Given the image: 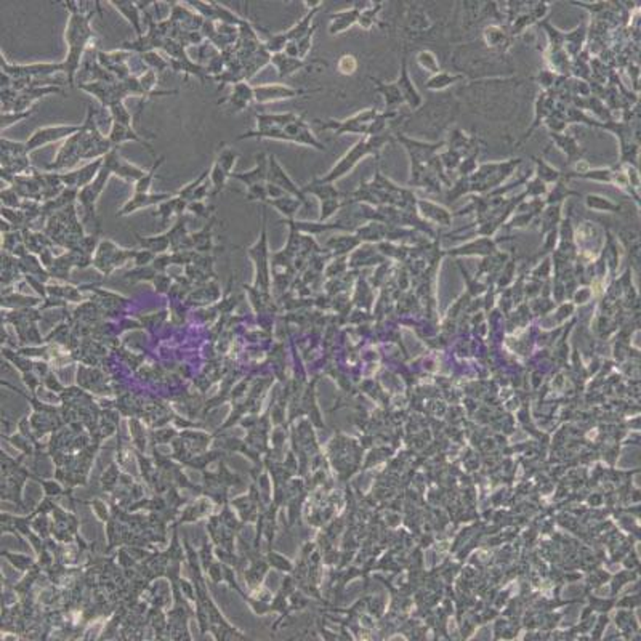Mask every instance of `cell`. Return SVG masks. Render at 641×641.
I'll return each mask as SVG.
<instances>
[{
	"instance_id": "1",
	"label": "cell",
	"mask_w": 641,
	"mask_h": 641,
	"mask_svg": "<svg viewBox=\"0 0 641 641\" xmlns=\"http://www.w3.org/2000/svg\"><path fill=\"white\" fill-rule=\"evenodd\" d=\"M90 18L88 14H82L77 10H71L68 28H66V42H68V58L64 61V69L68 72L69 82L72 83L74 74H76L79 63H81L83 50L87 48L88 42L92 39Z\"/></svg>"
},
{
	"instance_id": "2",
	"label": "cell",
	"mask_w": 641,
	"mask_h": 641,
	"mask_svg": "<svg viewBox=\"0 0 641 641\" xmlns=\"http://www.w3.org/2000/svg\"><path fill=\"white\" fill-rule=\"evenodd\" d=\"M83 127L82 126H53V127H43L39 128L37 132H34L29 140L26 141V148L28 151H34V149L42 148L48 145V143H55L59 140H64V138H71L72 135H76L77 132H81Z\"/></svg>"
},
{
	"instance_id": "3",
	"label": "cell",
	"mask_w": 641,
	"mask_h": 641,
	"mask_svg": "<svg viewBox=\"0 0 641 641\" xmlns=\"http://www.w3.org/2000/svg\"><path fill=\"white\" fill-rule=\"evenodd\" d=\"M3 74L7 76L17 77V79H28V77H42V76H50V74L58 72V71H66L64 69V63L61 64H50V63H39V64H14V66H10V64L5 61L3 58Z\"/></svg>"
},
{
	"instance_id": "4",
	"label": "cell",
	"mask_w": 641,
	"mask_h": 641,
	"mask_svg": "<svg viewBox=\"0 0 641 641\" xmlns=\"http://www.w3.org/2000/svg\"><path fill=\"white\" fill-rule=\"evenodd\" d=\"M104 159V166H106L111 173H116L119 178H124L127 181H138L141 177L146 175L145 170L138 168L137 166H133L128 161H126L121 154H119L116 149H112L111 152H108Z\"/></svg>"
},
{
	"instance_id": "5",
	"label": "cell",
	"mask_w": 641,
	"mask_h": 641,
	"mask_svg": "<svg viewBox=\"0 0 641 641\" xmlns=\"http://www.w3.org/2000/svg\"><path fill=\"white\" fill-rule=\"evenodd\" d=\"M109 175H111V170H109V168L104 166V162H103L101 170H99L95 180H93L90 185L83 186L81 190V193L77 195L79 201H81L82 206H86L87 212H90L92 215H95V202H97V199L99 197V193L103 191L104 185L108 183Z\"/></svg>"
},
{
	"instance_id": "6",
	"label": "cell",
	"mask_w": 641,
	"mask_h": 641,
	"mask_svg": "<svg viewBox=\"0 0 641 641\" xmlns=\"http://www.w3.org/2000/svg\"><path fill=\"white\" fill-rule=\"evenodd\" d=\"M103 162H104V159H97L95 162L88 164V166H83L82 168H79V170H72L69 173H64V175H59L58 178L64 183V185L77 186V188L82 186L83 188V186L90 185V183L93 181L92 178L95 175H98L99 170H101L99 167L103 166Z\"/></svg>"
},
{
	"instance_id": "7",
	"label": "cell",
	"mask_w": 641,
	"mask_h": 641,
	"mask_svg": "<svg viewBox=\"0 0 641 641\" xmlns=\"http://www.w3.org/2000/svg\"><path fill=\"white\" fill-rule=\"evenodd\" d=\"M168 199H172V195L168 193H140V195H133V197L119 210L117 215H127L138 210V208H145L149 206H161Z\"/></svg>"
},
{
	"instance_id": "8",
	"label": "cell",
	"mask_w": 641,
	"mask_h": 641,
	"mask_svg": "<svg viewBox=\"0 0 641 641\" xmlns=\"http://www.w3.org/2000/svg\"><path fill=\"white\" fill-rule=\"evenodd\" d=\"M108 138H109V141L112 143V145H119V143H124V141L143 143V145H145L149 149V151L154 152L152 148L149 146V143L145 140V138H141L135 130H133L132 126H126V124L114 122L112 128H111V133H109Z\"/></svg>"
},
{
	"instance_id": "9",
	"label": "cell",
	"mask_w": 641,
	"mask_h": 641,
	"mask_svg": "<svg viewBox=\"0 0 641 641\" xmlns=\"http://www.w3.org/2000/svg\"><path fill=\"white\" fill-rule=\"evenodd\" d=\"M233 178H237L242 183H246L248 188L260 185L263 181V178L266 177V164H265V156L258 157V166L253 168V170L247 172V173H235L233 172Z\"/></svg>"
},
{
	"instance_id": "10",
	"label": "cell",
	"mask_w": 641,
	"mask_h": 641,
	"mask_svg": "<svg viewBox=\"0 0 641 641\" xmlns=\"http://www.w3.org/2000/svg\"><path fill=\"white\" fill-rule=\"evenodd\" d=\"M268 178H270V180L273 183H277V185H281L282 188H284V190H289L292 191L295 195H298V190L294 186V183H292L289 178H287V175L284 172H282V168L279 167V164L276 162V159L275 157H271V161H270V167H268Z\"/></svg>"
},
{
	"instance_id": "11",
	"label": "cell",
	"mask_w": 641,
	"mask_h": 641,
	"mask_svg": "<svg viewBox=\"0 0 641 641\" xmlns=\"http://www.w3.org/2000/svg\"><path fill=\"white\" fill-rule=\"evenodd\" d=\"M236 161H237V154L233 151L231 148H223L220 152H218V157H217V164L218 166H220L223 170H225L228 175H233V168H235L236 166Z\"/></svg>"
},
{
	"instance_id": "12",
	"label": "cell",
	"mask_w": 641,
	"mask_h": 641,
	"mask_svg": "<svg viewBox=\"0 0 641 641\" xmlns=\"http://www.w3.org/2000/svg\"><path fill=\"white\" fill-rule=\"evenodd\" d=\"M164 162V157H159L156 164H154L152 168L149 172H146V175L145 177H141L140 180H138L135 183V195H140V193H148L149 191V186H151V183H152V178H154V173H156L157 170V167L161 166V164Z\"/></svg>"
},
{
	"instance_id": "13",
	"label": "cell",
	"mask_w": 641,
	"mask_h": 641,
	"mask_svg": "<svg viewBox=\"0 0 641 641\" xmlns=\"http://www.w3.org/2000/svg\"><path fill=\"white\" fill-rule=\"evenodd\" d=\"M114 7L119 8L122 12V14L126 18H128L132 21L133 24V28H135V31L140 34V19H138V17H140V13H138V10L135 5H132V3H112Z\"/></svg>"
},
{
	"instance_id": "14",
	"label": "cell",
	"mask_w": 641,
	"mask_h": 641,
	"mask_svg": "<svg viewBox=\"0 0 641 641\" xmlns=\"http://www.w3.org/2000/svg\"><path fill=\"white\" fill-rule=\"evenodd\" d=\"M210 175H212V185H213V193H220L223 190V186H225V183H226V178L230 177L228 175V173L223 170V168L218 166V164L215 162L213 164V168H212V172H210Z\"/></svg>"
}]
</instances>
